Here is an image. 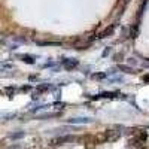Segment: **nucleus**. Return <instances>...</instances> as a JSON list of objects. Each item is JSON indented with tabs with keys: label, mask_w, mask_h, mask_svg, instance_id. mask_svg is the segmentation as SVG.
<instances>
[{
	"label": "nucleus",
	"mask_w": 149,
	"mask_h": 149,
	"mask_svg": "<svg viewBox=\"0 0 149 149\" xmlns=\"http://www.w3.org/2000/svg\"><path fill=\"white\" fill-rule=\"evenodd\" d=\"M64 66H66V69H67V70H72V69H74V67L78 66V60L69 58V60H66V61H64Z\"/></svg>",
	"instance_id": "nucleus-5"
},
{
	"label": "nucleus",
	"mask_w": 149,
	"mask_h": 149,
	"mask_svg": "<svg viewBox=\"0 0 149 149\" xmlns=\"http://www.w3.org/2000/svg\"><path fill=\"white\" fill-rule=\"evenodd\" d=\"M49 88V85H39V86H37V90H39V91H46Z\"/></svg>",
	"instance_id": "nucleus-10"
},
{
	"label": "nucleus",
	"mask_w": 149,
	"mask_h": 149,
	"mask_svg": "<svg viewBox=\"0 0 149 149\" xmlns=\"http://www.w3.org/2000/svg\"><path fill=\"white\" fill-rule=\"evenodd\" d=\"M121 133L119 131H115V130H107L104 136H100V137L103 139V142H115L119 139Z\"/></svg>",
	"instance_id": "nucleus-1"
},
{
	"label": "nucleus",
	"mask_w": 149,
	"mask_h": 149,
	"mask_svg": "<svg viewBox=\"0 0 149 149\" xmlns=\"http://www.w3.org/2000/svg\"><path fill=\"white\" fill-rule=\"evenodd\" d=\"M18 57L22 58L24 63H29V64H33L34 63V57H31V55H26V54H24V55H18Z\"/></svg>",
	"instance_id": "nucleus-6"
},
{
	"label": "nucleus",
	"mask_w": 149,
	"mask_h": 149,
	"mask_svg": "<svg viewBox=\"0 0 149 149\" xmlns=\"http://www.w3.org/2000/svg\"><path fill=\"white\" fill-rule=\"evenodd\" d=\"M119 69L124 70V72H127V73H134L133 69H131V67H127V66H119Z\"/></svg>",
	"instance_id": "nucleus-9"
},
{
	"label": "nucleus",
	"mask_w": 149,
	"mask_h": 149,
	"mask_svg": "<svg viewBox=\"0 0 149 149\" xmlns=\"http://www.w3.org/2000/svg\"><path fill=\"white\" fill-rule=\"evenodd\" d=\"M136 34H137V27L134 26V27L131 29V37H136Z\"/></svg>",
	"instance_id": "nucleus-11"
},
{
	"label": "nucleus",
	"mask_w": 149,
	"mask_h": 149,
	"mask_svg": "<svg viewBox=\"0 0 149 149\" xmlns=\"http://www.w3.org/2000/svg\"><path fill=\"white\" fill-rule=\"evenodd\" d=\"M143 79H145L146 82H149V74H145V76H143Z\"/></svg>",
	"instance_id": "nucleus-12"
},
{
	"label": "nucleus",
	"mask_w": 149,
	"mask_h": 149,
	"mask_svg": "<svg viewBox=\"0 0 149 149\" xmlns=\"http://www.w3.org/2000/svg\"><path fill=\"white\" fill-rule=\"evenodd\" d=\"M115 29H116V24H110V26L106 27L103 31H100V34H98V36H100V37H109L112 33L115 31Z\"/></svg>",
	"instance_id": "nucleus-3"
},
{
	"label": "nucleus",
	"mask_w": 149,
	"mask_h": 149,
	"mask_svg": "<svg viewBox=\"0 0 149 149\" xmlns=\"http://www.w3.org/2000/svg\"><path fill=\"white\" fill-rule=\"evenodd\" d=\"M106 78V73H94L93 74V79H104Z\"/></svg>",
	"instance_id": "nucleus-7"
},
{
	"label": "nucleus",
	"mask_w": 149,
	"mask_h": 149,
	"mask_svg": "<svg viewBox=\"0 0 149 149\" xmlns=\"http://www.w3.org/2000/svg\"><path fill=\"white\" fill-rule=\"evenodd\" d=\"M14 66L12 64H9V63H6V64H0V70H8V69H12Z\"/></svg>",
	"instance_id": "nucleus-8"
},
{
	"label": "nucleus",
	"mask_w": 149,
	"mask_h": 149,
	"mask_svg": "<svg viewBox=\"0 0 149 149\" xmlns=\"http://www.w3.org/2000/svg\"><path fill=\"white\" fill-rule=\"evenodd\" d=\"M74 137L73 136H63V137H55L52 140V145H63V143H67V142H72Z\"/></svg>",
	"instance_id": "nucleus-2"
},
{
	"label": "nucleus",
	"mask_w": 149,
	"mask_h": 149,
	"mask_svg": "<svg viewBox=\"0 0 149 149\" xmlns=\"http://www.w3.org/2000/svg\"><path fill=\"white\" fill-rule=\"evenodd\" d=\"M93 119H90V118H72V119H69V122L70 124H90Z\"/></svg>",
	"instance_id": "nucleus-4"
}]
</instances>
